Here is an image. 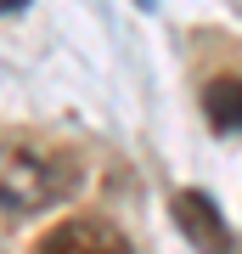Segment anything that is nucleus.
Instances as JSON below:
<instances>
[{"mask_svg": "<svg viewBox=\"0 0 242 254\" xmlns=\"http://www.w3.org/2000/svg\"><path fill=\"white\" fill-rule=\"evenodd\" d=\"M79 181L68 158L45 153V147H0V209H17V215H34V209H51L62 192Z\"/></svg>", "mask_w": 242, "mask_h": 254, "instance_id": "obj_1", "label": "nucleus"}, {"mask_svg": "<svg viewBox=\"0 0 242 254\" xmlns=\"http://www.w3.org/2000/svg\"><path fill=\"white\" fill-rule=\"evenodd\" d=\"M40 254H135L130 237L101 215H85V220H62V226L45 232Z\"/></svg>", "mask_w": 242, "mask_h": 254, "instance_id": "obj_2", "label": "nucleus"}, {"mask_svg": "<svg viewBox=\"0 0 242 254\" xmlns=\"http://www.w3.org/2000/svg\"><path fill=\"white\" fill-rule=\"evenodd\" d=\"M175 220L203 254H237V237L225 232V220H220V209H214L208 192H180L175 198Z\"/></svg>", "mask_w": 242, "mask_h": 254, "instance_id": "obj_3", "label": "nucleus"}, {"mask_svg": "<svg viewBox=\"0 0 242 254\" xmlns=\"http://www.w3.org/2000/svg\"><path fill=\"white\" fill-rule=\"evenodd\" d=\"M203 108L220 130H242V79H214L203 91Z\"/></svg>", "mask_w": 242, "mask_h": 254, "instance_id": "obj_4", "label": "nucleus"}, {"mask_svg": "<svg viewBox=\"0 0 242 254\" xmlns=\"http://www.w3.org/2000/svg\"><path fill=\"white\" fill-rule=\"evenodd\" d=\"M28 6V0H0V11H23Z\"/></svg>", "mask_w": 242, "mask_h": 254, "instance_id": "obj_5", "label": "nucleus"}]
</instances>
